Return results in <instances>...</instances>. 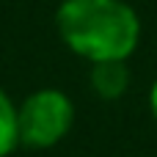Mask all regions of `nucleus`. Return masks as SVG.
Wrapping results in <instances>:
<instances>
[{"label": "nucleus", "instance_id": "obj_3", "mask_svg": "<svg viewBox=\"0 0 157 157\" xmlns=\"http://www.w3.org/2000/svg\"><path fill=\"white\" fill-rule=\"evenodd\" d=\"M130 69L124 61H97L91 66V86L102 99H119L127 91Z\"/></svg>", "mask_w": 157, "mask_h": 157}, {"label": "nucleus", "instance_id": "obj_5", "mask_svg": "<svg viewBox=\"0 0 157 157\" xmlns=\"http://www.w3.org/2000/svg\"><path fill=\"white\" fill-rule=\"evenodd\" d=\"M149 108H152V116L157 119V80L152 86V91H149Z\"/></svg>", "mask_w": 157, "mask_h": 157}, {"label": "nucleus", "instance_id": "obj_4", "mask_svg": "<svg viewBox=\"0 0 157 157\" xmlns=\"http://www.w3.org/2000/svg\"><path fill=\"white\" fill-rule=\"evenodd\" d=\"M19 144V124H17V108L11 99L0 91V157H8Z\"/></svg>", "mask_w": 157, "mask_h": 157}, {"label": "nucleus", "instance_id": "obj_1", "mask_svg": "<svg viewBox=\"0 0 157 157\" xmlns=\"http://www.w3.org/2000/svg\"><path fill=\"white\" fill-rule=\"evenodd\" d=\"M63 44L88 61H124L141 36L138 14L121 0H63L58 14Z\"/></svg>", "mask_w": 157, "mask_h": 157}, {"label": "nucleus", "instance_id": "obj_2", "mask_svg": "<svg viewBox=\"0 0 157 157\" xmlns=\"http://www.w3.org/2000/svg\"><path fill=\"white\" fill-rule=\"evenodd\" d=\"M72 119H75V108L63 91L58 88L33 91L22 102V108H17L19 144L30 149H47L69 132Z\"/></svg>", "mask_w": 157, "mask_h": 157}]
</instances>
